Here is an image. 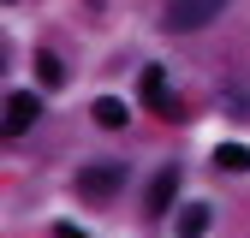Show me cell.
Masks as SVG:
<instances>
[{"label": "cell", "mask_w": 250, "mask_h": 238, "mask_svg": "<svg viewBox=\"0 0 250 238\" xmlns=\"http://www.w3.org/2000/svg\"><path fill=\"white\" fill-rule=\"evenodd\" d=\"M6 6H18V0H6Z\"/></svg>", "instance_id": "cell-11"}, {"label": "cell", "mask_w": 250, "mask_h": 238, "mask_svg": "<svg viewBox=\"0 0 250 238\" xmlns=\"http://www.w3.org/2000/svg\"><path fill=\"white\" fill-rule=\"evenodd\" d=\"M221 12H227V0H167V6H161V24L179 30V36H191V30L214 24Z\"/></svg>", "instance_id": "cell-2"}, {"label": "cell", "mask_w": 250, "mask_h": 238, "mask_svg": "<svg viewBox=\"0 0 250 238\" xmlns=\"http://www.w3.org/2000/svg\"><path fill=\"white\" fill-rule=\"evenodd\" d=\"M214 167H221V173H250V149L244 143H221V149H214Z\"/></svg>", "instance_id": "cell-9"}, {"label": "cell", "mask_w": 250, "mask_h": 238, "mask_svg": "<svg viewBox=\"0 0 250 238\" xmlns=\"http://www.w3.org/2000/svg\"><path fill=\"white\" fill-rule=\"evenodd\" d=\"M143 101L161 113V119H179V96H173V83L161 66H143Z\"/></svg>", "instance_id": "cell-3"}, {"label": "cell", "mask_w": 250, "mask_h": 238, "mask_svg": "<svg viewBox=\"0 0 250 238\" xmlns=\"http://www.w3.org/2000/svg\"><path fill=\"white\" fill-rule=\"evenodd\" d=\"M36 78H42V89H60L72 72H66V60H60L54 48H42V54H36Z\"/></svg>", "instance_id": "cell-8"}, {"label": "cell", "mask_w": 250, "mask_h": 238, "mask_svg": "<svg viewBox=\"0 0 250 238\" xmlns=\"http://www.w3.org/2000/svg\"><path fill=\"white\" fill-rule=\"evenodd\" d=\"M36 119H42V96H30V89H12V96H6V137H24Z\"/></svg>", "instance_id": "cell-4"}, {"label": "cell", "mask_w": 250, "mask_h": 238, "mask_svg": "<svg viewBox=\"0 0 250 238\" xmlns=\"http://www.w3.org/2000/svg\"><path fill=\"white\" fill-rule=\"evenodd\" d=\"M125 178H131L125 161H89V167H78V197L83 202H107V197L125 191Z\"/></svg>", "instance_id": "cell-1"}, {"label": "cell", "mask_w": 250, "mask_h": 238, "mask_svg": "<svg viewBox=\"0 0 250 238\" xmlns=\"http://www.w3.org/2000/svg\"><path fill=\"white\" fill-rule=\"evenodd\" d=\"M208 226H214V208L208 202H185L179 208V238H208Z\"/></svg>", "instance_id": "cell-6"}, {"label": "cell", "mask_w": 250, "mask_h": 238, "mask_svg": "<svg viewBox=\"0 0 250 238\" xmlns=\"http://www.w3.org/2000/svg\"><path fill=\"white\" fill-rule=\"evenodd\" d=\"M54 238H83V226H72V220H66V226H54Z\"/></svg>", "instance_id": "cell-10"}, {"label": "cell", "mask_w": 250, "mask_h": 238, "mask_svg": "<svg viewBox=\"0 0 250 238\" xmlns=\"http://www.w3.org/2000/svg\"><path fill=\"white\" fill-rule=\"evenodd\" d=\"M173 197H179V167H161V173H155V185H149V215H167V208H173Z\"/></svg>", "instance_id": "cell-5"}, {"label": "cell", "mask_w": 250, "mask_h": 238, "mask_svg": "<svg viewBox=\"0 0 250 238\" xmlns=\"http://www.w3.org/2000/svg\"><path fill=\"white\" fill-rule=\"evenodd\" d=\"M89 119H96V125H102V131H119V125H125V119H131V107H125L119 96H102L96 107H89Z\"/></svg>", "instance_id": "cell-7"}]
</instances>
